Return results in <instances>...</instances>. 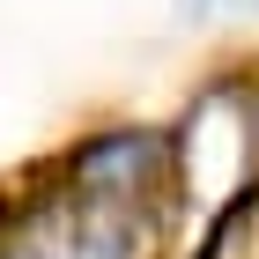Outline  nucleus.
Returning a JSON list of instances; mask_svg holds the SVG:
<instances>
[{"label":"nucleus","mask_w":259,"mask_h":259,"mask_svg":"<svg viewBox=\"0 0 259 259\" xmlns=\"http://www.w3.org/2000/svg\"><path fill=\"white\" fill-rule=\"evenodd\" d=\"M185 15H200V22H215V15H252L259 0H178Z\"/></svg>","instance_id":"1"}]
</instances>
